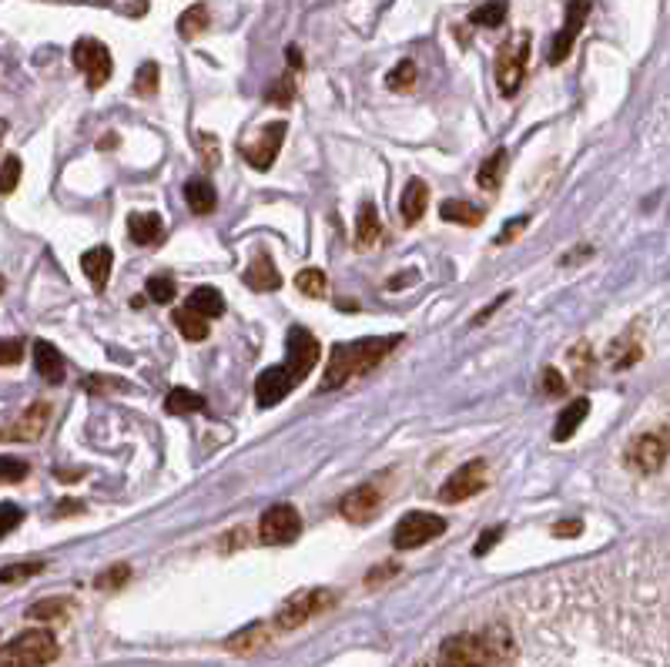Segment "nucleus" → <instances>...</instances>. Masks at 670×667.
I'll return each instance as SVG.
<instances>
[{"mask_svg": "<svg viewBox=\"0 0 670 667\" xmlns=\"http://www.w3.org/2000/svg\"><path fill=\"white\" fill-rule=\"evenodd\" d=\"M396 346H399V336H372V339H356V342H339V346L332 349L329 362H325L322 393L366 376L369 369H376Z\"/></svg>", "mask_w": 670, "mask_h": 667, "instance_id": "f257e3e1", "label": "nucleus"}, {"mask_svg": "<svg viewBox=\"0 0 670 667\" xmlns=\"http://www.w3.org/2000/svg\"><path fill=\"white\" fill-rule=\"evenodd\" d=\"M503 634H453L439 647L436 667H493L503 661Z\"/></svg>", "mask_w": 670, "mask_h": 667, "instance_id": "f03ea898", "label": "nucleus"}, {"mask_svg": "<svg viewBox=\"0 0 670 667\" xmlns=\"http://www.w3.org/2000/svg\"><path fill=\"white\" fill-rule=\"evenodd\" d=\"M57 657L51 631H24L11 644L0 647V667H44Z\"/></svg>", "mask_w": 670, "mask_h": 667, "instance_id": "7ed1b4c3", "label": "nucleus"}, {"mask_svg": "<svg viewBox=\"0 0 670 667\" xmlns=\"http://www.w3.org/2000/svg\"><path fill=\"white\" fill-rule=\"evenodd\" d=\"M526 61H530V34L520 31L513 41H506L500 47V57H496V84H500L503 98H513L523 84Z\"/></svg>", "mask_w": 670, "mask_h": 667, "instance_id": "20e7f679", "label": "nucleus"}, {"mask_svg": "<svg viewBox=\"0 0 670 667\" xmlns=\"http://www.w3.org/2000/svg\"><path fill=\"white\" fill-rule=\"evenodd\" d=\"M443 533H446V520L443 517H436V513H426V510H413V513H406V517L396 523V530H392V543H396L399 550H416V547H423V543H429V540L443 537Z\"/></svg>", "mask_w": 670, "mask_h": 667, "instance_id": "39448f33", "label": "nucleus"}, {"mask_svg": "<svg viewBox=\"0 0 670 667\" xmlns=\"http://www.w3.org/2000/svg\"><path fill=\"white\" fill-rule=\"evenodd\" d=\"M71 61H74V68H78L84 78H88V88L91 91H98L101 84H108L111 71H114L111 51L101 41H94V37H81V41L74 44Z\"/></svg>", "mask_w": 670, "mask_h": 667, "instance_id": "423d86ee", "label": "nucleus"}, {"mask_svg": "<svg viewBox=\"0 0 670 667\" xmlns=\"http://www.w3.org/2000/svg\"><path fill=\"white\" fill-rule=\"evenodd\" d=\"M299 533H302V517L289 503H275V507H268L262 513V520H258V537H262V543H272V547H285V543H292Z\"/></svg>", "mask_w": 670, "mask_h": 667, "instance_id": "0eeeda50", "label": "nucleus"}, {"mask_svg": "<svg viewBox=\"0 0 670 667\" xmlns=\"http://www.w3.org/2000/svg\"><path fill=\"white\" fill-rule=\"evenodd\" d=\"M486 480H490V473H486V463L483 460H469V463L459 466L453 476H449L443 487H439V500H443V503H463L469 497H476L480 490H486Z\"/></svg>", "mask_w": 670, "mask_h": 667, "instance_id": "6e6552de", "label": "nucleus"}, {"mask_svg": "<svg viewBox=\"0 0 670 667\" xmlns=\"http://www.w3.org/2000/svg\"><path fill=\"white\" fill-rule=\"evenodd\" d=\"M285 131H289V125H285V121H272V125H265L252 141H248V145H242V158L252 168L268 171V168L275 165V158H279V151H282Z\"/></svg>", "mask_w": 670, "mask_h": 667, "instance_id": "1a4fd4ad", "label": "nucleus"}, {"mask_svg": "<svg viewBox=\"0 0 670 667\" xmlns=\"http://www.w3.org/2000/svg\"><path fill=\"white\" fill-rule=\"evenodd\" d=\"M285 356H289V373L295 383H302L305 376L315 369V359H319V339L312 336L309 329L295 326L289 329V336H285Z\"/></svg>", "mask_w": 670, "mask_h": 667, "instance_id": "9d476101", "label": "nucleus"}, {"mask_svg": "<svg viewBox=\"0 0 670 667\" xmlns=\"http://www.w3.org/2000/svg\"><path fill=\"white\" fill-rule=\"evenodd\" d=\"M332 604V590H302V594H295L289 604L282 607L279 617H275V624L282 627V631H292V627H302L309 617H315L319 611H325V607Z\"/></svg>", "mask_w": 670, "mask_h": 667, "instance_id": "9b49d317", "label": "nucleus"}, {"mask_svg": "<svg viewBox=\"0 0 670 667\" xmlns=\"http://www.w3.org/2000/svg\"><path fill=\"white\" fill-rule=\"evenodd\" d=\"M587 17H590V0H570L567 17H563V27H560L557 37H553V44H550V64L567 61V54L573 51V41H577V34L583 31Z\"/></svg>", "mask_w": 670, "mask_h": 667, "instance_id": "f8f14e48", "label": "nucleus"}, {"mask_svg": "<svg viewBox=\"0 0 670 667\" xmlns=\"http://www.w3.org/2000/svg\"><path fill=\"white\" fill-rule=\"evenodd\" d=\"M47 423H51V406L34 403V406H27L24 413L14 419V423L4 426L0 440H7V443H34V440H41V436H44Z\"/></svg>", "mask_w": 670, "mask_h": 667, "instance_id": "ddd939ff", "label": "nucleus"}, {"mask_svg": "<svg viewBox=\"0 0 670 667\" xmlns=\"http://www.w3.org/2000/svg\"><path fill=\"white\" fill-rule=\"evenodd\" d=\"M292 386H295V379H292L289 369H285V366H268L265 373L255 379V403H258V409L279 406L282 399L292 393Z\"/></svg>", "mask_w": 670, "mask_h": 667, "instance_id": "4468645a", "label": "nucleus"}, {"mask_svg": "<svg viewBox=\"0 0 670 667\" xmlns=\"http://www.w3.org/2000/svg\"><path fill=\"white\" fill-rule=\"evenodd\" d=\"M667 460V443L660 436H637L634 443L627 446V463L630 470L637 473H657Z\"/></svg>", "mask_w": 670, "mask_h": 667, "instance_id": "2eb2a0df", "label": "nucleus"}, {"mask_svg": "<svg viewBox=\"0 0 670 667\" xmlns=\"http://www.w3.org/2000/svg\"><path fill=\"white\" fill-rule=\"evenodd\" d=\"M379 500L382 497H379L376 487H356L352 493H346V497H342L339 513H342V517H349L352 523H362V520H369L372 513H376Z\"/></svg>", "mask_w": 670, "mask_h": 667, "instance_id": "dca6fc26", "label": "nucleus"}, {"mask_svg": "<svg viewBox=\"0 0 670 667\" xmlns=\"http://www.w3.org/2000/svg\"><path fill=\"white\" fill-rule=\"evenodd\" d=\"M245 282H248V289H255V292L282 289V275H279V269H275L272 255H265V252L255 255V262L245 269Z\"/></svg>", "mask_w": 670, "mask_h": 667, "instance_id": "f3484780", "label": "nucleus"}, {"mask_svg": "<svg viewBox=\"0 0 670 667\" xmlns=\"http://www.w3.org/2000/svg\"><path fill=\"white\" fill-rule=\"evenodd\" d=\"M426 205H429V188L423 178H409L406 188H402V198H399V212L406 218L409 225L419 222V218L426 215Z\"/></svg>", "mask_w": 670, "mask_h": 667, "instance_id": "a211bd4d", "label": "nucleus"}, {"mask_svg": "<svg viewBox=\"0 0 670 667\" xmlns=\"http://www.w3.org/2000/svg\"><path fill=\"white\" fill-rule=\"evenodd\" d=\"M34 366H37V373H41L51 386L64 383V356L47 339H37L34 342Z\"/></svg>", "mask_w": 670, "mask_h": 667, "instance_id": "6ab92c4d", "label": "nucleus"}, {"mask_svg": "<svg viewBox=\"0 0 670 667\" xmlns=\"http://www.w3.org/2000/svg\"><path fill=\"white\" fill-rule=\"evenodd\" d=\"M185 309L198 312L201 319H218L225 312V295L212 289V285H198V289L188 295Z\"/></svg>", "mask_w": 670, "mask_h": 667, "instance_id": "aec40b11", "label": "nucleus"}, {"mask_svg": "<svg viewBox=\"0 0 670 667\" xmlns=\"http://www.w3.org/2000/svg\"><path fill=\"white\" fill-rule=\"evenodd\" d=\"M111 265H114V255H111V249H91V252H84L81 255V269H84V275H88V282L94 285V289H104L108 285V275H111Z\"/></svg>", "mask_w": 670, "mask_h": 667, "instance_id": "412c9836", "label": "nucleus"}, {"mask_svg": "<svg viewBox=\"0 0 670 667\" xmlns=\"http://www.w3.org/2000/svg\"><path fill=\"white\" fill-rule=\"evenodd\" d=\"M128 235L134 245H155L161 235H165V222H161V215L155 212H145V215H131L128 218Z\"/></svg>", "mask_w": 670, "mask_h": 667, "instance_id": "4be33fe9", "label": "nucleus"}, {"mask_svg": "<svg viewBox=\"0 0 670 667\" xmlns=\"http://www.w3.org/2000/svg\"><path fill=\"white\" fill-rule=\"evenodd\" d=\"M587 413H590V403H587V399H573V403L560 413L557 426H553V440H557V443H567L570 436L577 433V426L583 423V419H587Z\"/></svg>", "mask_w": 670, "mask_h": 667, "instance_id": "5701e85b", "label": "nucleus"}, {"mask_svg": "<svg viewBox=\"0 0 670 667\" xmlns=\"http://www.w3.org/2000/svg\"><path fill=\"white\" fill-rule=\"evenodd\" d=\"M382 235V222H379V212L376 205L366 202L359 208V222H356V245L359 249H372V245L379 242Z\"/></svg>", "mask_w": 670, "mask_h": 667, "instance_id": "b1692460", "label": "nucleus"}, {"mask_svg": "<svg viewBox=\"0 0 670 667\" xmlns=\"http://www.w3.org/2000/svg\"><path fill=\"white\" fill-rule=\"evenodd\" d=\"M185 202L195 215H208L215 208V188L205 178H188L185 185Z\"/></svg>", "mask_w": 670, "mask_h": 667, "instance_id": "393cba45", "label": "nucleus"}, {"mask_svg": "<svg viewBox=\"0 0 670 667\" xmlns=\"http://www.w3.org/2000/svg\"><path fill=\"white\" fill-rule=\"evenodd\" d=\"M503 175H506V151L500 148L483 161L480 171H476V185H480L483 192H496V188L503 185Z\"/></svg>", "mask_w": 670, "mask_h": 667, "instance_id": "a878e982", "label": "nucleus"}, {"mask_svg": "<svg viewBox=\"0 0 670 667\" xmlns=\"http://www.w3.org/2000/svg\"><path fill=\"white\" fill-rule=\"evenodd\" d=\"M439 215H443V222H453V225H476L483 218V208L459 202V198H449V202L439 205Z\"/></svg>", "mask_w": 670, "mask_h": 667, "instance_id": "bb28decb", "label": "nucleus"}, {"mask_svg": "<svg viewBox=\"0 0 670 667\" xmlns=\"http://www.w3.org/2000/svg\"><path fill=\"white\" fill-rule=\"evenodd\" d=\"M165 409L175 416H188V413H201L205 409V399H201L195 389H171L165 396Z\"/></svg>", "mask_w": 670, "mask_h": 667, "instance_id": "cd10ccee", "label": "nucleus"}, {"mask_svg": "<svg viewBox=\"0 0 670 667\" xmlns=\"http://www.w3.org/2000/svg\"><path fill=\"white\" fill-rule=\"evenodd\" d=\"M171 322L178 326V332L185 336L188 342H201V339H208V319H201L198 312H191V309H178L175 316H171Z\"/></svg>", "mask_w": 670, "mask_h": 667, "instance_id": "c85d7f7f", "label": "nucleus"}, {"mask_svg": "<svg viewBox=\"0 0 670 667\" xmlns=\"http://www.w3.org/2000/svg\"><path fill=\"white\" fill-rule=\"evenodd\" d=\"M208 24H212V14H208V7H205V4L188 7V11L178 17V31H181V37H198Z\"/></svg>", "mask_w": 670, "mask_h": 667, "instance_id": "c756f323", "label": "nucleus"}, {"mask_svg": "<svg viewBox=\"0 0 670 667\" xmlns=\"http://www.w3.org/2000/svg\"><path fill=\"white\" fill-rule=\"evenodd\" d=\"M295 289L302 295H309V299H322L325 289H329V279H325L322 269H302L295 275Z\"/></svg>", "mask_w": 670, "mask_h": 667, "instance_id": "7c9ffc66", "label": "nucleus"}, {"mask_svg": "<svg viewBox=\"0 0 670 667\" xmlns=\"http://www.w3.org/2000/svg\"><path fill=\"white\" fill-rule=\"evenodd\" d=\"M469 21L476 27H500L506 21V0H486L483 7H476V11L469 14Z\"/></svg>", "mask_w": 670, "mask_h": 667, "instance_id": "2f4dec72", "label": "nucleus"}, {"mask_svg": "<svg viewBox=\"0 0 670 667\" xmlns=\"http://www.w3.org/2000/svg\"><path fill=\"white\" fill-rule=\"evenodd\" d=\"M145 289H148L151 299L158 302V306H168V302H175L178 285H175V279H171V275H151Z\"/></svg>", "mask_w": 670, "mask_h": 667, "instance_id": "473e14b6", "label": "nucleus"}, {"mask_svg": "<svg viewBox=\"0 0 670 667\" xmlns=\"http://www.w3.org/2000/svg\"><path fill=\"white\" fill-rule=\"evenodd\" d=\"M158 64L155 61H145L138 68V74H134V91L141 94V98H148V94H155L158 91Z\"/></svg>", "mask_w": 670, "mask_h": 667, "instance_id": "72a5a7b5", "label": "nucleus"}, {"mask_svg": "<svg viewBox=\"0 0 670 667\" xmlns=\"http://www.w3.org/2000/svg\"><path fill=\"white\" fill-rule=\"evenodd\" d=\"M386 84H389L392 91H409L416 84V64L413 61H399L396 68L389 71Z\"/></svg>", "mask_w": 670, "mask_h": 667, "instance_id": "f704fd0d", "label": "nucleus"}, {"mask_svg": "<svg viewBox=\"0 0 670 667\" xmlns=\"http://www.w3.org/2000/svg\"><path fill=\"white\" fill-rule=\"evenodd\" d=\"M64 611H67V600L51 597V600L34 604L31 611H27V617H31V621H54V617H64Z\"/></svg>", "mask_w": 670, "mask_h": 667, "instance_id": "c9c22d12", "label": "nucleus"}, {"mask_svg": "<svg viewBox=\"0 0 670 667\" xmlns=\"http://www.w3.org/2000/svg\"><path fill=\"white\" fill-rule=\"evenodd\" d=\"M41 570H44L41 560H31V564H11V567L0 570V584H17V580H27V577L41 574Z\"/></svg>", "mask_w": 670, "mask_h": 667, "instance_id": "e433bc0d", "label": "nucleus"}, {"mask_svg": "<svg viewBox=\"0 0 670 667\" xmlns=\"http://www.w3.org/2000/svg\"><path fill=\"white\" fill-rule=\"evenodd\" d=\"M17 181H21V158L11 155V158H4V165H0V192L11 195L17 188Z\"/></svg>", "mask_w": 670, "mask_h": 667, "instance_id": "4c0bfd02", "label": "nucleus"}, {"mask_svg": "<svg viewBox=\"0 0 670 667\" xmlns=\"http://www.w3.org/2000/svg\"><path fill=\"white\" fill-rule=\"evenodd\" d=\"M27 476V463L17 456H0V480L4 483H21Z\"/></svg>", "mask_w": 670, "mask_h": 667, "instance_id": "58836bf2", "label": "nucleus"}, {"mask_svg": "<svg viewBox=\"0 0 670 667\" xmlns=\"http://www.w3.org/2000/svg\"><path fill=\"white\" fill-rule=\"evenodd\" d=\"M24 520V510L17 507V503H0V537H7L11 530L21 527Z\"/></svg>", "mask_w": 670, "mask_h": 667, "instance_id": "ea45409f", "label": "nucleus"}, {"mask_svg": "<svg viewBox=\"0 0 670 667\" xmlns=\"http://www.w3.org/2000/svg\"><path fill=\"white\" fill-rule=\"evenodd\" d=\"M292 94H295V84H292V78H279L268 88V94L265 98L272 101V104H279V108H289L292 104Z\"/></svg>", "mask_w": 670, "mask_h": 667, "instance_id": "a19ab883", "label": "nucleus"}, {"mask_svg": "<svg viewBox=\"0 0 670 667\" xmlns=\"http://www.w3.org/2000/svg\"><path fill=\"white\" fill-rule=\"evenodd\" d=\"M24 356L21 339H0V366H17Z\"/></svg>", "mask_w": 670, "mask_h": 667, "instance_id": "79ce46f5", "label": "nucleus"}, {"mask_svg": "<svg viewBox=\"0 0 670 667\" xmlns=\"http://www.w3.org/2000/svg\"><path fill=\"white\" fill-rule=\"evenodd\" d=\"M131 577V567H124V564H118V567H111L108 574H101L98 580H94V584H98L101 590H114V587H121L124 580Z\"/></svg>", "mask_w": 670, "mask_h": 667, "instance_id": "37998d69", "label": "nucleus"}, {"mask_svg": "<svg viewBox=\"0 0 670 667\" xmlns=\"http://www.w3.org/2000/svg\"><path fill=\"white\" fill-rule=\"evenodd\" d=\"M500 537H503V527H500V523H496V527H490L480 540H476L473 554H476V557H486V554H490V550L496 547V540H500Z\"/></svg>", "mask_w": 670, "mask_h": 667, "instance_id": "c03bdc74", "label": "nucleus"}, {"mask_svg": "<svg viewBox=\"0 0 670 667\" xmlns=\"http://www.w3.org/2000/svg\"><path fill=\"white\" fill-rule=\"evenodd\" d=\"M543 393H550V396H557V393H563L567 389V383H563V376L557 373V369H543Z\"/></svg>", "mask_w": 670, "mask_h": 667, "instance_id": "a18cd8bd", "label": "nucleus"}, {"mask_svg": "<svg viewBox=\"0 0 670 667\" xmlns=\"http://www.w3.org/2000/svg\"><path fill=\"white\" fill-rule=\"evenodd\" d=\"M198 148L212 165H218V138L215 135H198Z\"/></svg>", "mask_w": 670, "mask_h": 667, "instance_id": "49530a36", "label": "nucleus"}, {"mask_svg": "<svg viewBox=\"0 0 670 667\" xmlns=\"http://www.w3.org/2000/svg\"><path fill=\"white\" fill-rule=\"evenodd\" d=\"M258 641H265V631H262V627H248L245 634H238V637H235L232 647H252V644H258Z\"/></svg>", "mask_w": 670, "mask_h": 667, "instance_id": "de8ad7c7", "label": "nucleus"}, {"mask_svg": "<svg viewBox=\"0 0 670 667\" xmlns=\"http://www.w3.org/2000/svg\"><path fill=\"white\" fill-rule=\"evenodd\" d=\"M526 222H530V218H513V222H510V225H506V228H503V232H500V235H496V242H500V245H503V242H513V238H516V235H520V232H523V228H526Z\"/></svg>", "mask_w": 670, "mask_h": 667, "instance_id": "09e8293b", "label": "nucleus"}, {"mask_svg": "<svg viewBox=\"0 0 670 667\" xmlns=\"http://www.w3.org/2000/svg\"><path fill=\"white\" fill-rule=\"evenodd\" d=\"M580 530H583L580 520H563V523H557V527H553V533H557V537H577Z\"/></svg>", "mask_w": 670, "mask_h": 667, "instance_id": "8fccbe9b", "label": "nucleus"}, {"mask_svg": "<svg viewBox=\"0 0 670 667\" xmlns=\"http://www.w3.org/2000/svg\"><path fill=\"white\" fill-rule=\"evenodd\" d=\"M396 570H399V567H392V564H382V567H376V574H369V577H366V584H369V587H376L379 580L392 577V574H396Z\"/></svg>", "mask_w": 670, "mask_h": 667, "instance_id": "3c124183", "label": "nucleus"}, {"mask_svg": "<svg viewBox=\"0 0 670 667\" xmlns=\"http://www.w3.org/2000/svg\"><path fill=\"white\" fill-rule=\"evenodd\" d=\"M84 510V503H78V500H64L61 507H57V513H81Z\"/></svg>", "mask_w": 670, "mask_h": 667, "instance_id": "603ef678", "label": "nucleus"}, {"mask_svg": "<svg viewBox=\"0 0 670 667\" xmlns=\"http://www.w3.org/2000/svg\"><path fill=\"white\" fill-rule=\"evenodd\" d=\"M4 289H7V282H4V279H0V295H4Z\"/></svg>", "mask_w": 670, "mask_h": 667, "instance_id": "864d4df0", "label": "nucleus"}]
</instances>
